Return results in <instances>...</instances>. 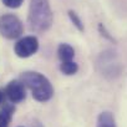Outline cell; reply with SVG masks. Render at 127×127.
<instances>
[{"label":"cell","instance_id":"obj_13","mask_svg":"<svg viewBox=\"0 0 127 127\" xmlns=\"http://www.w3.org/2000/svg\"><path fill=\"white\" fill-rule=\"evenodd\" d=\"M1 100H3V95H1V92H0V103H1Z\"/></svg>","mask_w":127,"mask_h":127},{"label":"cell","instance_id":"obj_6","mask_svg":"<svg viewBox=\"0 0 127 127\" xmlns=\"http://www.w3.org/2000/svg\"><path fill=\"white\" fill-rule=\"evenodd\" d=\"M57 56L61 60V62L72 61V59L75 56V50L69 44H60L57 47Z\"/></svg>","mask_w":127,"mask_h":127},{"label":"cell","instance_id":"obj_12","mask_svg":"<svg viewBox=\"0 0 127 127\" xmlns=\"http://www.w3.org/2000/svg\"><path fill=\"white\" fill-rule=\"evenodd\" d=\"M98 30H100L101 35H102V36H105L107 40H110V41H115V40H113V37H112V36H111V35L107 32V30L105 29V26H103L102 24H100V25H98Z\"/></svg>","mask_w":127,"mask_h":127},{"label":"cell","instance_id":"obj_2","mask_svg":"<svg viewBox=\"0 0 127 127\" xmlns=\"http://www.w3.org/2000/svg\"><path fill=\"white\" fill-rule=\"evenodd\" d=\"M20 81L31 91L32 97L39 102H47L54 96V87L51 82L46 76H44L40 72L26 71L21 74Z\"/></svg>","mask_w":127,"mask_h":127},{"label":"cell","instance_id":"obj_5","mask_svg":"<svg viewBox=\"0 0 127 127\" xmlns=\"http://www.w3.org/2000/svg\"><path fill=\"white\" fill-rule=\"evenodd\" d=\"M5 95H6L8 100L11 103H19V102L24 101L25 97H26L25 86L23 85L21 81L13 80V81H10L6 85V87H5Z\"/></svg>","mask_w":127,"mask_h":127},{"label":"cell","instance_id":"obj_9","mask_svg":"<svg viewBox=\"0 0 127 127\" xmlns=\"http://www.w3.org/2000/svg\"><path fill=\"white\" fill-rule=\"evenodd\" d=\"M67 15H69V19H70V21L74 24V26H76L77 28V30H80V31H84V23H82V20H81V18L74 11V10H69V13H67Z\"/></svg>","mask_w":127,"mask_h":127},{"label":"cell","instance_id":"obj_11","mask_svg":"<svg viewBox=\"0 0 127 127\" xmlns=\"http://www.w3.org/2000/svg\"><path fill=\"white\" fill-rule=\"evenodd\" d=\"M10 121H11V118L5 116L3 112H0V127H9Z\"/></svg>","mask_w":127,"mask_h":127},{"label":"cell","instance_id":"obj_1","mask_svg":"<svg viewBox=\"0 0 127 127\" xmlns=\"http://www.w3.org/2000/svg\"><path fill=\"white\" fill-rule=\"evenodd\" d=\"M52 21L54 15L49 0H30L28 23L31 30L36 32H45L51 28Z\"/></svg>","mask_w":127,"mask_h":127},{"label":"cell","instance_id":"obj_10","mask_svg":"<svg viewBox=\"0 0 127 127\" xmlns=\"http://www.w3.org/2000/svg\"><path fill=\"white\" fill-rule=\"evenodd\" d=\"M3 4L10 9H18L21 6V4L24 3V0H1Z\"/></svg>","mask_w":127,"mask_h":127},{"label":"cell","instance_id":"obj_8","mask_svg":"<svg viewBox=\"0 0 127 127\" xmlns=\"http://www.w3.org/2000/svg\"><path fill=\"white\" fill-rule=\"evenodd\" d=\"M60 71L66 75V76H72L79 71V65L75 61H66V62H61L60 65Z\"/></svg>","mask_w":127,"mask_h":127},{"label":"cell","instance_id":"obj_7","mask_svg":"<svg viewBox=\"0 0 127 127\" xmlns=\"http://www.w3.org/2000/svg\"><path fill=\"white\" fill-rule=\"evenodd\" d=\"M96 127H117L116 120L110 111H103L98 115Z\"/></svg>","mask_w":127,"mask_h":127},{"label":"cell","instance_id":"obj_3","mask_svg":"<svg viewBox=\"0 0 127 127\" xmlns=\"http://www.w3.org/2000/svg\"><path fill=\"white\" fill-rule=\"evenodd\" d=\"M24 32L21 20L14 14H4L0 16V34L9 40L18 39Z\"/></svg>","mask_w":127,"mask_h":127},{"label":"cell","instance_id":"obj_4","mask_svg":"<svg viewBox=\"0 0 127 127\" xmlns=\"http://www.w3.org/2000/svg\"><path fill=\"white\" fill-rule=\"evenodd\" d=\"M14 50H15L16 56H19L21 59L30 57L34 54L37 52V50H39V40L34 35L24 36L20 40H18V42L15 44Z\"/></svg>","mask_w":127,"mask_h":127}]
</instances>
